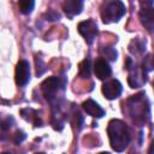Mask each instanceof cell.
Instances as JSON below:
<instances>
[{
    "instance_id": "obj_1",
    "label": "cell",
    "mask_w": 154,
    "mask_h": 154,
    "mask_svg": "<svg viewBox=\"0 0 154 154\" xmlns=\"http://www.w3.org/2000/svg\"><path fill=\"white\" fill-rule=\"evenodd\" d=\"M126 112L132 123L137 126H143L149 119V102L144 93L132 95L126 101Z\"/></svg>"
},
{
    "instance_id": "obj_2",
    "label": "cell",
    "mask_w": 154,
    "mask_h": 154,
    "mask_svg": "<svg viewBox=\"0 0 154 154\" xmlns=\"http://www.w3.org/2000/svg\"><path fill=\"white\" fill-rule=\"evenodd\" d=\"M109 144L116 152H123L131 140L129 126L120 119H112L107 126Z\"/></svg>"
},
{
    "instance_id": "obj_3",
    "label": "cell",
    "mask_w": 154,
    "mask_h": 154,
    "mask_svg": "<svg viewBox=\"0 0 154 154\" xmlns=\"http://www.w3.org/2000/svg\"><path fill=\"white\" fill-rule=\"evenodd\" d=\"M126 12L125 5L122 1H106L101 6V18L102 22L108 24V23H114L118 22Z\"/></svg>"
},
{
    "instance_id": "obj_4",
    "label": "cell",
    "mask_w": 154,
    "mask_h": 154,
    "mask_svg": "<svg viewBox=\"0 0 154 154\" xmlns=\"http://www.w3.org/2000/svg\"><path fill=\"white\" fill-rule=\"evenodd\" d=\"M142 8L138 12V18L141 24L149 31V32H154V6L152 1L148 2H140Z\"/></svg>"
},
{
    "instance_id": "obj_5",
    "label": "cell",
    "mask_w": 154,
    "mask_h": 154,
    "mask_svg": "<svg viewBox=\"0 0 154 154\" xmlns=\"http://www.w3.org/2000/svg\"><path fill=\"white\" fill-rule=\"evenodd\" d=\"M59 78L55 76L48 77L46 78L42 83H41V91L43 94V96L46 97L47 101L53 102L54 100H57V94L59 91Z\"/></svg>"
},
{
    "instance_id": "obj_6",
    "label": "cell",
    "mask_w": 154,
    "mask_h": 154,
    "mask_svg": "<svg viewBox=\"0 0 154 154\" xmlns=\"http://www.w3.org/2000/svg\"><path fill=\"white\" fill-rule=\"evenodd\" d=\"M77 30L84 37L85 42L91 45L97 35V24L94 19H87L77 25Z\"/></svg>"
},
{
    "instance_id": "obj_7",
    "label": "cell",
    "mask_w": 154,
    "mask_h": 154,
    "mask_svg": "<svg viewBox=\"0 0 154 154\" xmlns=\"http://www.w3.org/2000/svg\"><path fill=\"white\" fill-rule=\"evenodd\" d=\"M129 71L130 73L128 77V83L131 88H140L147 82V73L142 70V67H138L136 64H134Z\"/></svg>"
},
{
    "instance_id": "obj_8",
    "label": "cell",
    "mask_w": 154,
    "mask_h": 154,
    "mask_svg": "<svg viewBox=\"0 0 154 154\" xmlns=\"http://www.w3.org/2000/svg\"><path fill=\"white\" fill-rule=\"evenodd\" d=\"M14 78H16V83L20 87H24L28 84V82L30 81V66L26 60L18 61L16 66Z\"/></svg>"
},
{
    "instance_id": "obj_9",
    "label": "cell",
    "mask_w": 154,
    "mask_h": 154,
    "mask_svg": "<svg viewBox=\"0 0 154 154\" xmlns=\"http://www.w3.org/2000/svg\"><path fill=\"white\" fill-rule=\"evenodd\" d=\"M101 90H102V94L105 95L106 99L114 100L122 94L123 87L118 79H111V81H107L106 83L102 84Z\"/></svg>"
},
{
    "instance_id": "obj_10",
    "label": "cell",
    "mask_w": 154,
    "mask_h": 154,
    "mask_svg": "<svg viewBox=\"0 0 154 154\" xmlns=\"http://www.w3.org/2000/svg\"><path fill=\"white\" fill-rule=\"evenodd\" d=\"M94 72L99 79L103 81L111 76L112 70H111V66L107 63V60H105L103 58H97L94 63Z\"/></svg>"
},
{
    "instance_id": "obj_11",
    "label": "cell",
    "mask_w": 154,
    "mask_h": 154,
    "mask_svg": "<svg viewBox=\"0 0 154 154\" xmlns=\"http://www.w3.org/2000/svg\"><path fill=\"white\" fill-rule=\"evenodd\" d=\"M83 1L81 0H66L63 2V10L69 18H73L83 10Z\"/></svg>"
},
{
    "instance_id": "obj_12",
    "label": "cell",
    "mask_w": 154,
    "mask_h": 154,
    "mask_svg": "<svg viewBox=\"0 0 154 154\" xmlns=\"http://www.w3.org/2000/svg\"><path fill=\"white\" fill-rule=\"evenodd\" d=\"M82 107H83V109H84L89 116H91V117H94V118H102V117L105 116L103 108H102L97 102H95V101L91 100V99L84 101V102L82 103Z\"/></svg>"
},
{
    "instance_id": "obj_13",
    "label": "cell",
    "mask_w": 154,
    "mask_h": 154,
    "mask_svg": "<svg viewBox=\"0 0 154 154\" xmlns=\"http://www.w3.org/2000/svg\"><path fill=\"white\" fill-rule=\"evenodd\" d=\"M20 116L26 120L34 124L35 126H42V120L38 116V112L32 108H23L20 111Z\"/></svg>"
},
{
    "instance_id": "obj_14",
    "label": "cell",
    "mask_w": 154,
    "mask_h": 154,
    "mask_svg": "<svg viewBox=\"0 0 154 154\" xmlns=\"http://www.w3.org/2000/svg\"><path fill=\"white\" fill-rule=\"evenodd\" d=\"M129 51L132 54H142L146 51V41L140 37L134 38L129 45Z\"/></svg>"
},
{
    "instance_id": "obj_15",
    "label": "cell",
    "mask_w": 154,
    "mask_h": 154,
    "mask_svg": "<svg viewBox=\"0 0 154 154\" xmlns=\"http://www.w3.org/2000/svg\"><path fill=\"white\" fill-rule=\"evenodd\" d=\"M91 72V66H90V60L89 59H84L78 67V75L82 78H88L90 76Z\"/></svg>"
},
{
    "instance_id": "obj_16",
    "label": "cell",
    "mask_w": 154,
    "mask_h": 154,
    "mask_svg": "<svg viewBox=\"0 0 154 154\" xmlns=\"http://www.w3.org/2000/svg\"><path fill=\"white\" fill-rule=\"evenodd\" d=\"M18 6H19V10L23 14H29L34 10L35 1H32V0H20L18 2Z\"/></svg>"
},
{
    "instance_id": "obj_17",
    "label": "cell",
    "mask_w": 154,
    "mask_h": 154,
    "mask_svg": "<svg viewBox=\"0 0 154 154\" xmlns=\"http://www.w3.org/2000/svg\"><path fill=\"white\" fill-rule=\"evenodd\" d=\"M142 70L147 73L152 70H154V54H148L146 55V58L143 59L142 61V65H141Z\"/></svg>"
},
{
    "instance_id": "obj_18",
    "label": "cell",
    "mask_w": 154,
    "mask_h": 154,
    "mask_svg": "<svg viewBox=\"0 0 154 154\" xmlns=\"http://www.w3.org/2000/svg\"><path fill=\"white\" fill-rule=\"evenodd\" d=\"M100 53L109 60H116L117 59V51L112 47H102L100 49Z\"/></svg>"
},
{
    "instance_id": "obj_19",
    "label": "cell",
    "mask_w": 154,
    "mask_h": 154,
    "mask_svg": "<svg viewBox=\"0 0 154 154\" xmlns=\"http://www.w3.org/2000/svg\"><path fill=\"white\" fill-rule=\"evenodd\" d=\"M71 123H72L73 126L77 128V130H81L82 123H83V117H82V114L79 113V111H76V109L73 111L72 118H71Z\"/></svg>"
},
{
    "instance_id": "obj_20",
    "label": "cell",
    "mask_w": 154,
    "mask_h": 154,
    "mask_svg": "<svg viewBox=\"0 0 154 154\" xmlns=\"http://www.w3.org/2000/svg\"><path fill=\"white\" fill-rule=\"evenodd\" d=\"M25 134L23 132V131H20V130H18V131H16V134L13 135V141H14V143H20L22 141H24L25 140Z\"/></svg>"
},
{
    "instance_id": "obj_21",
    "label": "cell",
    "mask_w": 154,
    "mask_h": 154,
    "mask_svg": "<svg viewBox=\"0 0 154 154\" xmlns=\"http://www.w3.org/2000/svg\"><path fill=\"white\" fill-rule=\"evenodd\" d=\"M36 66H37V69H36V73H37V76L42 75V73L45 72L46 69H43V67H45V64L42 63V60H41L40 58L36 59Z\"/></svg>"
},
{
    "instance_id": "obj_22",
    "label": "cell",
    "mask_w": 154,
    "mask_h": 154,
    "mask_svg": "<svg viewBox=\"0 0 154 154\" xmlns=\"http://www.w3.org/2000/svg\"><path fill=\"white\" fill-rule=\"evenodd\" d=\"M148 154H154V140L152 141L150 146H149V149H148Z\"/></svg>"
},
{
    "instance_id": "obj_23",
    "label": "cell",
    "mask_w": 154,
    "mask_h": 154,
    "mask_svg": "<svg viewBox=\"0 0 154 154\" xmlns=\"http://www.w3.org/2000/svg\"><path fill=\"white\" fill-rule=\"evenodd\" d=\"M99 154H109L108 152H101V153H99Z\"/></svg>"
},
{
    "instance_id": "obj_24",
    "label": "cell",
    "mask_w": 154,
    "mask_h": 154,
    "mask_svg": "<svg viewBox=\"0 0 154 154\" xmlns=\"http://www.w3.org/2000/svg\"><path fill=\"white\" fill-rule=\"evenodd\" d=\"M36 154H45V153H36Z\"/></svg>"
},
{
    "instance_id": "obj_25",
    "label": "cell",
    "mask_w": 154,
    "mask_h": 154,
    "mask_svg": "<svg viewBox=\"0 0 154 154\" xmlns=\"http://www.w3.org/2000/svg\"><path fill=\"white\" fill-rule=\"evenodd\" d=\"M153 88H154V81H153Z\"/></svg>"
},
{
    "instance_id": "obj_26",
    "label": "cell",
    "mask_w": 154,
    "mask_h": 154,
    "mask_svg": "<svg viewBox=\"0 0 154 154\" xmlns=\"http://www.w3.org/2000/svg\"><path fill=\"white\" fill-rule=\"evenodd\" d=\"M2 154H10V153H2Z\"/></svg>"
}]
</instances>
